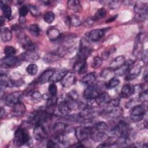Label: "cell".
I'll list each match as a JSON object with an SVG mask.
<instances>
[{
    "mask_svg": "<svg viewBox=\"0 0 148 148\" xmlns=\"http://www.w3.org/2000/svg\"><path fill=\"white\" fill-rule=\"evenodd\" d=\"M51 114L46 110H38L32 113L29 117V122L35 125L42 124L50 119Z\"/></svg>",
    "mask_w": 148,
    "mask_h": 148,
    "instance_id": "cell-1",
    "label": "cell"
},
{
    "mask_svg": "<svg viewBox=\"0 0 148 148\" xmlns=\"http://www.w3.org/2000/svg\"><path fill=\"white\" fill-rule=\"evenodd\" d=\"M30 140L28 131L23 128H18L14 133V143L17 146H23L28 143Z\"/></svg>",
    "mask_w": 148,
    "mask_h": 148,
    "instance_id": "cell-2",
    "label": "cell"
},
{
    "mask_svg": "<svg viewBox=\"0 0 148 148\" xmlns=\"http://www.w3.org/2000/svg\"><path fill=\"white\" fill-rule=\"evenodd\" d=\"M146 113V108L144 105H138L135 106L130 113V119L134 122H138L143 119Z\"/></svg>",
    "mask_w": 148,
    "mask_h": 148,
    "instance_id": "cell-3",
    "label": "cell"
},
{
    "mask_svg": "<svg viewBox=\"0 0 148 148\" xmlns=\"http://www.w3.org/2000/svg\"><path fill=\"white\" fill-rule=\"evenodd\" d=\"M92 127L89 126H79L75 129V137L79 142L87 139L90 136Z\"/></svg>",
    "mask_w": 148,
    "mask_h": 148,
    "instance_id": "cell-4",
    "label": "cell"
},
{
    "mask_svg": "<svg viewBox=\"0 0 148 148\" xmlns=\"http://www.w3.org/2000/svg\"><path fill=\"white\" fill-rule=\"evenodd\" d=\"M123 110L119 105L112 106L107 108L101 112V115L106 117L118 118L122 116Z\"/></svg>",
    "mask_w": 148,
    "mask_h": 148,
    "instance_id": "cell-5",
    "label": "cell"
},
{
    "mask_svg": "<svg viewBox=\"0 0 148 148\" xmlns=\"http://www.w3.org/2000/svg\"><path fill=\"white\" fill-rule=\"evenodd\" d=\"M101 87L97 84L88 86L83 92V97L85 99H95L101 93Z\"/></svg>",
    "mask_w": 148,
    "mask_h": 148,
    "instance_id": "cell-6",
    "label": "cell"
},
{
    "mask_svg": "<svg viewBox=\"0 0 148 148\" xmlns=\"http://www.w3.org/2000/svg\"><path fill=\"white\" fill-rule=\"evenodd\" d=\"M23 97V92L21 91H15L9 94L5 98V104L9 107L13 108L16 104L21 102Z\"/></svg>",
    "mask_w": 148,
    "mask_h": 148,
    "instance_id": "cell-7",
    "label": "cell"
},
{
    "mask_svg": "<svg viewBox=\"0 0 148 148\" xmlns=\"http://www.w3.org/2000/svg\"><path fill=\"white\" fill-rule=\"evenodd\" d=\"M18 42L21 45L23 49L27 50H36V46L31 41L30 38L24 34H19L18 35Z\"/></svg>",
    "mask_w": 148,
    "mask_h": 148,
    "instance_id": "cell-8",
    "label": "cell"
},
{
    "mask_svg": "<svg viewBox=\"0 0 148 148\" xmlns=\"http://www.w3.org/2000/svg\"><path fill=\"white\" fill-rule=\"evenodd\" d=\"M85 40L81 41L80 46L77 54V58L81 60H85L88 57L91 53V49L90 47L87 42Z\"/></svg>",
    "mask_w": 148,
    "mask_h": 148,
    "instance_id": "cell-9",
    "label": "cell"
},
{
    "mask_svg": "<svg viewBox=\"0 0 148 148\" xmlns=\"http://www.w3.org/2000/svg\"><path fill=\"white\" fill-rule=\"evenodd\" d=\"M142 68V65L140 64H136L135 65L132 64L130 66L127 72V75H126V77L125 79V80L130 81L137 77L141 72Z\"/></svg>",
    "mask_w": 148,
    "mask_h": 148,
    "instance_id": "cell-10",
    "label": "cell"
},
{
    "mask_svg": "<svg viewBox=\"0 0 148 148\" xmlns=\"http://www.w3.org/2000/svg\"><path fill=\"white\" fill-rule=\"evenodd\" d=\"M19 64V59L15 56H6L2 58L0 61L1 68H9L15 66Z\"/></svg>",
    "mask_w": 148,
    "mask_h": 148,
    "instance_id": "cell-11",
    "label": "cell"
},
{
    "mask_svg": "<svg viewBox=\"0 0 148 148\" xmlns=\"http://www.w3.org/2000/svg\"><path fill=\"white\" fill-rule=\"evenodd\" d=\"M33 135L34 138L38 141L43 140L46 139L48 136V134L46 130L42 125V124L35 125L34 129Z\"/></svg>",
    "mask_w": 148,
    "mask_h": 148,
    "instance_id": "cell-12",
    "label": "cell"
},
{
    "mask_svg": "<svg viewBox=\"0 0 148 148\" xmlns=\"http://www.w3.org/2000/svg\"><path fill=\"white\" fill-rule=\"evenodd\" d=\"M20 58L22 60L28 62H35L39 58L38 53L36 50H27L20 55Z\"/></svg>",
    "mask_w": 148,
    "mask_h": 148,
    "instance_id": "cell-13",
    "label": "cell"
},
{
    "mask_svg": "<svg viewBox=\"0 0 148 148\" xmlns=\"http://www.w3.org/2000/svg\"><path fill=\"white\" fill-rule=\"evenodd\" d=\"M76 81V76L75 73L72 72H68L64 77L60 81L62 87L68 88L75 84Z\"/></svg>",
    "mask_w": 148,
    "mask_h": 148,
    "instance_id": "cell-14",
    "label": "cell"
},
{
    "mask_svg": "<svg viewBox=\"0 0 148 148\" xmlns=\"http://www.w3.org/2000/svg\"><path fill=\"white\" fill-rule=\"evenodd\" d=\"M125 58L124 56H119L114 58L112 61L110 63L109 68L114 71L122 66H123L125 63Z\"/></svg>",
    "mask_w": 148,
    "mask_h": 148,
    "instance_id": "cell-15",
    "label": "cell"
},
{
    "mask_svg": "<svg viewBox=\"0 0 148 148\" xmlns=\"http://www.w3.org/2000/svg\"><path fill=\"white\" fill-rule=\"evenodd\" d=\"M111 99H112L109 94L106 92H101L95 98V102L98 106H103L110 103Z\"/></svg>",
    "mask_w": 148,
    "mask_h": 148,
    "instance_id": "cell-16",
    "label": "cell"
},
{
    "mask_svg": "<svg viewBox=\"0 0 148 148\" xmlns=\"http://www.w3.org/2000/svg\"><path fill=\"white\" fill-rule=\"evenodd\" d=\"M87 65L86 60L77 59L73 65V69L79 74L84 73L87 71Z\"/></svg>",
    "mask_w": 148,
    "mask_h": 148,
    "instance_id": "cell-17",
    "label": "cell"
},
{
    "mask_svg": "<svg viewBox=\"0 0 148 148\" xmlns=\"http://www.w3.org/2000/svg\"><path fill=\"white\" fill-rule=\"evenodd\" d=\"M105 35V31L102 29H95L91 30L88 35V38L94 42L99 41L101 40Z\"/></svg>",
    "mask_w": 148,
    "mask_h": 148,
    "instance_id": "cell-18",
    "label": "cell"
},
{
    "mask_svg": "<svg viewBox=\"0 0 148 148\" xmlns=\"http://www.w3.org/2000/svg\"><path fill=\"white\" fill-rule=\"evenodd\" d=\"M55 70L53 69H48L45 71L38 77V82L40 84H45L50 82V78L54 73Z\"/></svg>",
    "mask_w": 148,
    "mask_h": 148,
    "instance_id": "cell-19",
    "label": "cell"
},
{
    "mask_svg": "<svg viewBox=\"0 0 148 148\" xmlns=\"http://www.w3.org/2000/svg\"><path fill=\"white\" fill-rule=\"evenodd\" d=\"M26 111V108L23 103L21 102H18V103L16 104L12 109L11 114L13 116L17 117L22 116Z\"/></svg>",
    "mask_w": 148,
    "mask_h": 148,
    "instance_id": "cell-20",
    "label": "cell"
},
{
    "mask_svg": "<svg viewBox=\"0 0 148 148\" xmlns=\"http://www.w3.org/2000/svg\"><path fill=\"white\" fill-rule=\"evenodd\" d=\"M142 35L141 34H139L136 37L135 42L134 45V49H133V52H132L133 55L135 56H138L142 50L143 42H142Z\"/></svg>",
    "mask_w": 148,
    "mask_h": 148,
    "instance_id": "cell-21",
    "label": "cell"
},
{
    "mask_svg": "<svg viewBox=\"0 0 148 148\" xmlns=\"http://www.w3.org/2000/svg\"><path fill=\"white\" fill-rule=\"evenodd\" d=\"M68 71L66 69H61L57 71H55L53 76L50 78V82L51 83H57L59 81H61L64 76L68 73Z\"/></svg>",
    "mask_w": 148,
    "mask_h": 148,
    "instance_id": "cell-22",
    "label": "cell"
},
{
    "mask_svg": "<svg viewBox=\"0 0 148 148\" xmlns=\"http://www.w3.org/2000/svg\"><path fill=\"white\" fill-rule=\"evenodd\" d=\"M106 137V135L105 132H100L96 130L94 127H92L91 132L90 134V138H91L92 140L94 142H100L103 140Z\"/></svg>",
    "mask_w": 148,
    "mask_h": 148,
    "instance_id": "cell-23",
    "label": "cell"
},
{
    "mask_svg": "<svg viewBox=\"0 0 148 148\" xmlns=\"http://www.w3.org/2000/svg\"><path fill=\"white\" fill-rule=\"evenodd\" d=\"M134 92V86L130 84H125L123 86L120 96L123 98H127L130 97Z\"/></svg>",
    "mask_w": 148,
    "mask_h": 148,
    "instance_id": "cell-24",
    "label": "cell"
},
{
    "mask_svg": "<svg viewBox=\"0 0 148 148\" xmlns=\"http://www.w3.org/2000/svg\"><path fill=\"white\" fill-rule=\"evenodd\" d=\"M0 83L1 86L4 87L10 88L14 86L13 79H11V77H10L7 75L3 73L1 74Z\"/></svg>",
    "mask_w": 148,
    "mask_h": 148,
    "instance_id": "cell-25",
    "label": "cell"
},
{
    "mask_svg": "<svg viewBox=\"0 0 148 148\" xmlns=\"http://www.w3.org/2000/svg\"><path fill=\"white\" fill-rule=\"evenodd\" d=\"M46 35L49 40L51 41L56 40L61 36V33L60 31L57 28L53 27H51L47 30Z\"/></svg>",
    "mask_w": 148,
    "mask_h": 148,
    "instance_id": "cell-26",
    "label": "cell"
},
{
    "mask_svg": "<svg viewBox=\"0 0 148 148\" xmlns=\"http://www.w3.org/2000/svg\"><path fill=\"white\" fill-rule=\"evenodd\" d=\"M60 58H61V57L57 50L55 51L49 52L46 54L44 57V61L46 62L51 63L58 61Z\"/></svg>",
    "mask_w": 148,
    "mask_h": 148,
    "instance_id": "cell-27",
    "label": "cell"
},
{
    "mask_svg": "<svg viewBox=\"0 0 148 148\" xmlns=\"http://www.w3.org/2000/svg\"><path fill=\"white\" fill-rule=\"evenodd\" d=\"M134 11L136 14L148 13V6L147 3H144L140 1L136 2L134 5Z\"/></svg>",
    "mask_w": 148,
    "mask_h": 148,
    "instance_id": "cell-28",
    "label": "cell"
},
{
    "mask_svg": "<svg viewBox=\"0 0 148 148\" xmlns=\"http://www.w3.org/2000/svg\"><path fill=\"white\" fill-rule=\"evenodd\" d=\"M66 24L69 25H72L74 27H78L82 24L80 19L78 16L75 14H72L68 16L66 19Z\"/></svg>",
    "mask_w": 148,
    "mask_h": 148,
    "instance_id": "cell-29",
    "label": "cell"
},
{
    "mask_svg": "<svg viewBox=\"0 0 148 148\" xmlns=\"http://www.w3.org/2000/svg\"><path fill=\"white\" fill-rule=\"evenodd\" d=\"M1 38L3 42L10 41L12 38V33L11 31L7 27L1 28Z\"/></svg>",
    "mask_w": 148,
    "mask_h": 148,
    "instance_id": "cell-30",
    "label": "cell"
},
{
    "mask_svg": "<svg viewBox=\"0 0 148 148\" xmlns=\"http://www.w3.org/2000/svg\"><path fill=\"white\" fill-rule=\"evenodd\" d=\"M68 9L74 12H79L81 10V5L79 1L70 0L67 2Z\"/></svg>",
    "mask_w": 148,
    "mask_h": 148,
    "instance_id": "cell-31",
    "label": "cell"
},
{
    "mask_svg": "<svg viewBox=\"0 0 148 148\" xmlns=\"http://www.w3.org/2000/svg\"><path fill=\"white\" fill-rule=\"evenodd\" d=\"M53 131L54 134L58 135L65 132L67 130V125L62 122H59L55 124L53 127Z\"/></svg>",
    "mask_w": 148,
    "mask_h": 148,
    "instance_id": "cell-32",
    "label": "cell"
},
{
    "mask_svg": "<svg viewBox=\"0 0 148 148\" xmlns=\"http://www.w3.org/2000/svg\"><path fill=\"white\" fill-rule=\"evenodd\" d=\"M95 79H96L95 73L94 72L93 73L91 72V73H89L87 75H86L82 78V82L85 84L90 86L94 83Z\"/></svg>",
    "mask_w": 148,
    "mask_h": 148,
    "instance_id": "cell-33",
    "label": "cell"
},
{
    "mask_svg": "<svg viewBox=\"0 0 148 148\" xmlns=\"http://www.w3.org/2000/svg\"><path fill=\"white\" fill-rule=\"evenodd\" d=\"M1 8L2 10L3 14L5 18L10 19L12 17V9L9 5L3 3L2 1L1 2Z\"/></svg>",
    "mask_w": 148,
    "mask_h": 148,
    "instance_id": "cell-34",
    "label": "cell"
},
{
    "mask_svg": "<svg viewBox=\"0 0 148 148\" xmlns=\"http://www.w3.org/2000/svg\"><path fill=\"white\" fill-rule=\"evenodd\" d=\"M120 80L116 77H113L106 83L105 86L108 89H112L116 87L120 84Z\"/></svg>",
    "mask_w": 148,
    "mask_h": 148,
    "instance_id": "cell-35",
    "label": "cell"
},
{
    "mask_svg": "<svg viewBox=\"0 0 148 148\" xmlns=\"http://www.w3.org/2000/svg\"><path fill=\"white\" fill-rule=\"evenodd\" d=\"M96 130L100 131V132H106L107 130H108V125L106 123L103 121H100L97 123L96 124L94 125L93 127Z\"/></svg>",
    "mask_w": 148,
    "mask_h": 148,
    "instance_id": "cell-36",
    "label": "cell"
},
{
    "mask_svg": "<svg viewBox=\"0 0 148 148\" xmlns=\"http://www.w3.org/2000/svg\"><path fill=\"white\" fill-rule=\"evenodd\" d=\"M29 31L30 32V34L35 37H38L39 35V33H40V29L39 26L37 24H33L29 25V28H28Z\"/></svg>",
    "mask_w": 148,
    "mask_h": 148,
    "instance_id": "cell-37",
    "label": "cell"
},
{
    "mask_svg": "<svg viewBox=\"0 0 148 148\" xmlns=\"http://www.w3.org/2000/svg\"><path fill=\"white\" fill-rule=\"evenodd\" d=\"M106 13H107L106 10L103 8H100L95 12V15L94 16H93V17L95 21L100 20L106 16Z\"/></svg>",
    "mask_w": 148,
    "mask_h": 148,
    "instance_id": "cell-38",
    "label": "cell"
},
{
    "mask_svg": "<svg viewBox=\"0 0 148 148\" xmlns=\"http://www.w3.org/2000/svg\"><path fill=\"white\" fill-rule=\"evenodd\" d=\"M54 18H55L54 13L51 11L46 12L43 16L44 21L48 24L52 23L54 21Z\"/></svg>",
    "mask_w": 148,
    "mask_h": 148,
    "instance_id": "cell-39",
    "label": "cell"
},
{
    "mask_svg": "<svg viewBox=\"0 0 148 148\" xmlns=\"http://www.w3.org/2000/svg\"><path fill=\"white\" fill-rule=\"evenodd\" d=\"M38 71V67L35 64H31L26 68L27 72L31 76L35 75L37 73Z\"/></svg>",
    "mask_w": 148,
    "mask_h": 148,
    "instance_id": "cell-40",
    "label": "cell"
},
{
    "mask_svg": "<svg viewBox=\"0 0 148 148\" xmlns=\"http://www.w3.org/2000/svg\"><path fill=\"white\" fill-rule=\"evenodd\" d=\"M30 95H31L32 101L35 103L39 102L43 98L42 94L39 91H37L31 92Z\"/></svg>",
    "mask_w": 148,
    "mask_h": 148,
    "instance_id": "cell-41",
    "label": "cell"
},
{
    "mask_svg": "<svg viewBox=\"0 0 148 148\" xmlns=\"http://www.w3.org/2000/svg\"><path fill=\"white\" fill-rule=\"evenodd\" d=\"M58 98L56 96H51L47 98L46 106L48 108H51L57 105Z\"/></svg>",
    "mask_w": 148,
    "mask_h": 148,
    "instance_id": "cell-42",
    "label": "cell"
},
{
    "mask_svg": "<svg viewBox=\"0 0 148 148\" xmlns=\"http://www.w3.org/2000/svg\"><path fill=\"white\" fill-rule=\"evenodd\" d=\"M16 53V49L12 46H7L4 48V53L6 56H14Z\"/></svg>",
    "mask_w": 148,
    "mask_h": 148,
    "instance_id": "cell-43",
    "label": "cell"
},
{
    "mask_svg": "<svg viewBox=\"0 0 148 148\" xmlns=\"http://www.w3.org/2000/svg\"><path fill=\"white\" fill-rule=\"evenodd\" d=\"M102 62L103 60L101 57L98 56H95L93 58V61L92 62V67L95 69L98 68L102 65Z\"/></svg>",
    "mask_w": 148,
    "mask_h": 148,
    "instance_id": "cell-44",
    "label": "cell"
},
{
    "mask_svg": "<svg viewBox=\"0 0 148 148\" xmlns=\"http://www.w3.org/2000/svg\"><path fill=\"white\" fill-rule=\"evenodd\" d=\"M112 74H114V71L110 69V68H108V69H105L102 71H101L100 73V76L101 77L105 79H107L109 77H110Z\"/></svg>",
    "mask_w": 148,
    "mask_h": 148,
    "instance_id": "cell-45",
    "label": "cell"
},
{
    "mask_svg": "<svg viewBox=\"0 0 148 148\" xmlns=\"http://www.w3.org/2000/svg\"><path fill=\"white\" fill-rule=\"evenodd\" d=\"M28 7L30 13L32 16H38L40 14V10L37 6L34 5H29Z\"/></svg>",
    "mask_w": 148,
    "mask_h": 148,
    "instance_id": "cell-46",
    "label": "cell"
},
{
    "mask_svg": "<svg viewBox=\"0 0 148 148\" xmlns=\"http://www.w3.org/2000/svg\"><path fill=\"white\" fill-rule=\"evenodd\" d=\"M121 3H122V1H109L108 5L109 8L110 9L114 10L119 8Z\"/></svg>",
    "mask_w": 148,
    "mask_h": 148,
    "instance_id": "cell-47",
    "label": "cell"
},
{
    "mask_svg": "<svg viewBox=\"0 0 148 148\" xmlns=\"http://www.w3.org/2000/svg\"><path fill=\"white\" fill-rule=\"evenodd\" d=\"M48 91L51 96H56L57 92V87L56 83H51L49 86Z\"/></svg>",
    "mask_w": 148,
    "mask_h": 148,
    "instance_id": "cell-48",
    "label": "cell"
},
{
    "mask_svg": "<svg viewBox=\"0 0 148 148\" xmlns=\"http://www.w3.org/2000/svg\"><path fill=\"white\" fill-rule=\"evenodd\" d=\"M138 100L141 102H147L148 100L147 97V90L143 91L140 93L139 94L138 97Z\"/></svg>",
    "mask_w": 148,
    "mask_h": 148,
    "instance_id": "cell-49",
    "label": "cell"
},
{
    "mask_svg": "<svg viewBox=\"0 0 148 148\" xmlns=\"http://www.w3.org/2000/svg\"><path fill=\"white\" fill-rule=\"evenodd\" d=\"M47 147L52 148V147H58L60 146L58 145V142H57V139L54 138L49 140L47 143Z\"/></svg>",
    "mask_w": 148,
    "mask_h": 148,
    "instance_id": "cell-50",
    "label": "cell"
},
{
    "mask_svg": "<svg viewBox=\"0 0 148 148\" xmlns=\"http://www.w3.org/2000/svg\"><path fill=\"white\" fill-rule=\"evenodd\" d=\"M67 94L71 99H72L73 101H76L77 100L78 98H79V94L75 90H72Z\"/></svg>",
    "mask_w": 148,
    "mask_h": 148,
    "instance_id": "cell-51",
    "label": "cell"
},
{
    "mask_svg": "<svg viewBox=\"0 0 148 148\" xmlns=\"http://www.w3.org/2000/svg\"><path fill=\"white\" fill-rule=\"evenodd\" d=\"M147 16V14L138 13V14H135V18L138 21H143L146 19Z\"/></svg>",
    "mask_w": 148,
    "mask_h": 148,
    "instance_id": "cell-52",
    "label": "cell"
},
{
    "mask_svg": "<svg viewBox=\"0 0 148 148\" xmlns=\"http://www.w3.org/2000/svg\"><path fill=\"white\" fill-rule=\"evenodd\" d=\"M29 9H28V7L26 5H23L19 9V14L20 16H24L25 17L28 12Z\"/></svg>",
    "mask_w": 148,
    "mask_h": 148,
    "instance_id": "cell-53",
    "label": "cell"
},
{
    "mask_svg": "<svg viewBox=\"0 0 148 148\" xmlns=\"http://www.w3.org/2000/svg\"><path fill=\"white\" fill-rule=\"evenodd\" d=\"M95 19L93 17H89L88 18H87L85 22H84V25L87 27H91L94 25V23H95Z\"/></svg>",
    "mask_w": 148,
    "mask_h": 148,
    "instance_id": "cell-54",
    "label": "cell"
},
{
    "mask_svg": "<svg viewBox=\"0 0 148 148\" xmlns=\"http://www.w3.org/2000/svg\"><path fill=\"white\" fill-rule=\"evenodd\" d=\"M138 124H137V126L138 128H139L140 130H142V129H144L145 128L147 127V121L146 120H145L143 119L140 120L139 121H138L136 122Z\"/></svg>",
    "mask_w": 148,
    "mask_h": 148,
    "instance_id": "cell-55",
    "label": "cell"
},
{
    "mask_svg": "<svg viewBox=\"0 0 148 148\" xmlns=\"http://www.w3.org/2000/svg\"><path fill=\"white\" fill-rule=\"evenodd\" d=\"M141 58H142V60L143 62L145 64H147V61H148V53H147V50L143 51Z\"/></svg>",
    "mask_w": 148,
    "mask_h": 148,
    "instance_id": "cell-56",
    "label": "cell"
},
{
    "mask_svg": "<svg viewBox=\"0 0 148 148\" xmlns=\"http://www.w3.org/2000/svg\"><path fill=\"white\" fill-rule=\"evenodd\" d=\"M110 53L109 51H104L101 54V58L102 60H106L110 56Z\"/></svg>",
    "mask_w": 148,
    "mask_h": 148,
    "instance_id": "cell-57",
    "label": "cell"
},
{
    "mask_svg": "<svg viewBox=\"0 0 148 148\" xmlns=\"http://www.w3.org/2000/svg\"><path fill=\"white\" fill-rule=\"evenodd\" d=\"M117 17V15H114L111 17H109V18H108L107 20H106V23H110V22L113 21L114 20H115L116 19Z\"/></svg>",
    "mask_w": 148,
    "mask_h": 148,
    "instance_id": "cell-58",
    "label": "cell"
},
{
    "mask_svg": "<svg viewBox=\"0 0 148 148\" xmlns=\"http://www.w3.org/2000/svg\"><path fill=\"white\" fill-rule=\"evenodd\" d=\"M18 21L20 24H24L26 21V19H25V17H24V16H20L19 17V18H18Z\"/></svg>",
    "mask_w": 148,
    "mask_h": 148,
    "instance_id": "cell-59",
    "label": "cell"
},
{
    "mask_svg": "<svg viewBox=\"0 0 148 148\" xmlns=\"http://www.w3.org/2000/svg\"><path fill=\"white\" fill-rule=\"evenodd\" d=\"M0 24H1V27H2V26L5 24V18L2 16H1V17H0Z\"/></svg>",
    "mask_w": 148,
    "mask_h": 148,
    "instance_id": "cell-60",
    "label": "cell"
},
{
    "mask_svg": "<svg viewBox=\"0 0 148 148\" xmlns=\"http://www.w3.org/2000/svg\"><path fill=\"white\" fill-rule=\"evenodd\" d=\"M5 109L2 107H1V119H2L3 116H5Z\"/></svg>",
    "mask_w": 148,
    "mask_h": 148,
    "instance_id": "cell-61",
    "label": "cell"
},
{
    "mask_svg": "<svg viewBox=\"0 0 148 148\" xmlns=\"http://www.w3.org/2000/svg\"><path fill=\"white\" fill-rule=\"evenodd\" d=\"M143 78L144 80L146 82H147V70H146V71H145V72L144 73V76H143Z\"/></svg>",
    "mask_w": 148,
    "mask_h": 148,
    "instance_id": "cell-62",
    "label": "cell"
},
{
    "mask_svg": "<svg viewBox=\"0 0 148 148\" xmlns=\"http://www.w3.org/2000/svg\"><path fill=\"white\" fill-rule=\"evenodd\" d=\"M45 5H50V3H51V2L50 1H43L42 2Z\"/></svg>",
    "mask_w": 148,
    "mask_h": 148,
    "instance_id": "cell-63",
    "label": "cell"
}]
</instances>
